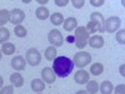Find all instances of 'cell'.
Masks as SVG:
<instances>
[{
    "label": "cell",
    "instance_id": "obj_37",
    "mask_svg": "<svg viewBox=\"0 0 125 94\" xmlns=\"http://www.w3.org/2000/svg\"><path fill=\"white\" fill-rule=\"evenodd\" d=\"M1 55H3V53H1V51H0V60H1Z\"/></svg>",
    "mask_w": 125,
    "mask_h": 94
},
{
    "label": "cell",
    "instance_id": "obj_3",
    "mask_svg": "<svg viewBox=\"0 0 125 94\" xmlns=\"http://www.w3.org/2000/svg\"><path fill=\"white\" fill-rule=\"evenodd\" d=\"M74 43L79 49H84L88 45V40H89V33L84 26H79L75 29L74 33Z\"/></svg>",
    "mask_w": 125,
    "mask_h": 94
},
{
    "label": "cell",
    "instance_id": "obj_24",
    "mask_svg": "<svg viewBox=\"0 0 125 94\" xmlns=\"http://www.w3.org/2000/svg\"><path fill=\"white\" fill-rule=\"evenodd\" d=\"M10 38V33H9V30L4 26L0 28V44H4L6 43V41L9 40Z\"/></svg>",
    "mask_w": 125,
    "mask_h": 94
},
{
    "label": "cell",
    "instance_id": "obj_25",
    "mask_svg": "<svg viewBox=\"0 0 125 94\" xmlns=\"http://www.w3.org/2000/svg\"><path fill=\"white\" fill-rule=\"evenodd\" d=\"M14 33H15V35L16 36H19V38H24V36H26V29L23 26V25H15V29H14Z\"/></svg>",
    "mask_w": 125,
    "mask_h": 94
},
{
    "label": "cell",
    "instance_id": "obj_7",
    "mask_svg": "<svg viewBox=\"0 0 125 94\" xmlns=\"http://www.w3.org/2000/svg\"><path fill=\"white\" fill-rule=\"evenodd\" d=\"M26 61L29 63L30 65H33V67H36L38 64H40V61H41V55L40 53L36 50V49H29L26 51Z\"/></svg>",
    "mask_w": 125,
    "mask_h": 94
},
{
    "label": "cell",
    "instance_id": "obj_1",
    "mask_svg": "<svg viewBox=\"0 0 125 94\" xmlns=\"http://www.w3.org/2000/svg\"><path fill=\"white\" fill-rule=\"evenodd\" d=\"M55 75L60 77V78H66L70 73L74 69V63L73 60H70V58L68 57H56L54 59V63H53V68Z\"/></svg>",
    "mask_w": 125,
    "mask_h": 94
},
{
    "label": "cell",
    "instance_id": "obj_4",
    "mask_svg": "<svg viewBox=\"0 0 125 94\" xmlns=\"http://www.w3.org/2000/svg\"><path fill=\"white\" fill-rule=\"evenodd\" d=\"M91 61V55L86 51H80V53H76L74 55V59H73V63L74 65H76L78 68H85L86 65L90 64Z\"/></svg>",
    "mask_w": 125,
    "mask_h": 94
},
{
    "label": "cell",
    "instance_id": "obj_34",
    "mask_svg": "<svg viewBox=\"0 0 125 94\" xmlns=\"http://www.w3.org/2000/svg\"><path fill=\"white\" fill-rule=\"evenodd\" d=\"M38 3H39V4H46L48 0H38Z\"/></svg>",
    "mask_w": 125,
    "mask_h": 94
},
{
    "label": "cell",
    "instance_id": "obj_33",
    "mask_svg": "<svg viewBox=\"0 0 125 94\" xmlns=\"http://www.w3.org/2000/svg\"><path fill=\"white\" fill-rule=\"evenodd\" d=\"M76 94H88V92L86 90H79V92H76Z\"/></svg>",
    "mask_w": 125,
    "mask_h": 94
},
{
    "label": "cell",
    "instance_id": "obj_5",
    "mask_svg": "<svg viewBox=\"0 0 125 94\" xmlns=\"http://www.w3.org/2000/svg\"><path fill=\"white\" fill-rule=\"evenodd\" d=\"M120 24H121V20L120 18L118 16H110L109 19L105 20V23H104V28L108 33H114V31H116L119 28H120Z\"/></svg>",
    "mask_w": 125,
    "mask_h": 94
},
{
    "label": "cell",
    "instance_id": "obj_10",
    "mask_svg": "<svg viewBox=\"0 0 125 94\" xmlns=\"http://www.w3.org/2000/svg\"><path fill=\"white\" fill-rule=\"evenodd\" d=\"M88 44L91 48H94V49H100L104 45V38L101 35H93L88 40Z\"/></svg>",
    "mask_w": 125,
    "mask_h": 94
},
{
    "label": "cell",
    "instance_id": "obj_28",
    "mask_svg": "<svg viewBox=\"0 0 125 94\" xmlns=\"http://www.w3.org/2000/svg\"><path fill=\"white\" fill-rule=\"evenodd\" d=\"M71 4L74 5V8H76V9H80V8H83L84 6V4H85V1L84 0H71Z\"/></svg>",
    "mask_w": 125,
    "mask_h": 94
},
{
    "label": "cell",
    "instance_id": "obj_23",
    "mask_svg": "<svg viewBox=\"0 0 125 94\" xmlns=\"http://www.w3.org/2000/svg\"><path fill=\"white\" fill-rule=\"evenodd\" d=\"M90 71H91L93 75H100L104 71V67H103V64H100V63H95V64H93L90 67Z\"/></svg>",
    "mask_w": 125,
    "mask_h": 94
},
{
    "label": "cell",
    "instance_id": "obj_11",
    "mask_svg": "<svg viewBox=\"0 0 125 94\" xmlns=\"http://www.w3.org/2000/svg\"><path fill=\"white\" fill-rule=\"evenodd\" d=\"M74 80L78 83V84H85V83L89 82V73L86 70L76 71L75 75H74Z\"/></svg>",
    "mask_w": 125,
    "mask_h": 94
},
{
    "label": "cell",
    "instance_id": "obj_32",
    "mask_svg": "<svg viewBox=\"0 0 125 94\" xmlns=\"http://www.w3.org/2000/svg\"><path fill=\"white\" fill-rule=\"evenodd\" d=\"M66 40L69 41V43H73V41H74V36H70V35H69V36L66 38Z\"/></svg>",
    "mask_w": 125,
    "mask_h": 94
},
{
    "label": "cell",
    "instance_id": "obj_14",
    "mask_svg": "<svg viewBox=\"0 0 125 94\" xmlns=\"http://www.w3.org/2000/svg\"><path fill=\"white\" fill-rule=\"evenodd\" d=\"M31 89H33L34 92L36 93H40V92H43L45 89V83L43 80H40V79H34V80H31Z\"/></svg>",
    "mask_w": 125,
    "mask_h": 94
},
{
    "label": "cell",
    "instance_id": "obj_15",
    "mask_svg": "<svg viewBox=\"0 0 125 94\" xmlns=\"http://www.w3.org/2000/svg\"><path fill=\"white\" fill-rule=\"evenodd\" d=\"M64 29L66 31H71V30H74L76 29V25H78V22H76V19L75 18H68L64 20Z\"/></svg>",
    "mask_w": 125,
    "mask_h": 94
},
{
    "label": "cell",
    "instance_id": "obj_31",
    "mask_svg": "<svg viewBox=\"0 0 125 94\" xmlns=\"http://www.w3.org/2000/svg\"><path fill=\"white\" fill-rule=\"evenodd\" d=\"M90 4L94 6H101L104 4V0H90Z\"/></svg>",
    "mask_w": 125,
    "mask_h": 94
},
{
    "label": "cell",
    "instance_id": "obj_35",
    "mask_svg": "<svg viewBox=\"0 0 125 94\" xmlns=\"http://www.w3.org/2000/svg\"><path fill=\"white\" fill-rule=\"evenodd\" d=\"M3 84H4V80H3V78H1V77H0V88L3 87Z\"/></svg>",
    "mask_w": 125,
    "mask_h": 94
},
{
    "label": "cell",
    "instance_id": "obj_21",
    "mask_svg": "<svg viewBox=\"0 0 125 94\" xmlns=\"http://www.w3.org/2000/svg\"><path fill=\"white\" fill-rule=\"evenodd\" d=\"M9 20H10V12H8L6 9L0 10V28H1V25L6 24Z\"/></svg>",
    "mask_w": 125,
    "mask_h": 94
},
{
    "label": "cell",
    "instance_id": "obj_36",
    "mask_svg": "<svg viewBox=\"0 0 125 94\" xmlns=\"http://www.w3.org/2000/svg\"><path fill=\"white\" fill-rule=\"evenodd\" d=\"M120 70H121V75H123V77H124V75H125V74H124V65H123V67H121V69H120Z\"/></svg>",
    "mask_w": 125,
    "mask_h": 94
},
{
    "label": "cell",
    "instance_id": "obj_2",
    "mask_svg": "<svg viewBox=\"0 0 125 94\" xmlns=\"http://www.w3.org/2000/svg\"><path fill=\"white\" fill-rule=\"evenodd\" d=\"M104 16L100 14V13H91V16H90V22L88 23V26L85 28L86 31L89 34H94L96 31H100V33H104L105 31V28H104Z\"/></svg>",
    "mask_w": 125,
    "mask_h": 94
},
{
    "label": "cell",
    "instance_id": "obj_20",
    "mask_svg": "<svg viewBox=\"0 0 125 94\" xmlns=\"http://www.w3.org/2000/svg\"><path fill=\"white\" fill-rule=\"evenodd\" d=\"M99 89H100L101 94H111V92H113V84H111L110 82L105 80L104 83H101V85L99 87Z\"/></svg>",
    "mask_w": 125,
    "mask_h": 94
},
{
    "label": "cell",
    "instance_id": "obj_16",
    "mask_svg": "<svg viewBox=\"0 0 125 94\" xmlns=\"http://www.w3.org/2000/svg\"><path fill=\"white\" fill-rule=\"evenodd\" d=\"M35 14H36V18H38V19H40V20H45V19L49 18V10H48L45 6H40V8L36 9Z\"/></svg>",
    "mask_w": 125,
    "mask_h": 94
},
{
    "label": "cell",
    "instance_id": "obj_27",
    "mask_svg": "<svg viewBox=\"0 0 125 94\" xmlns=\"http://www.w3.org/2000/svg\"><path fill=\"white\" fill-rule=\"evenodd\" d=\"M13 85H6L4 88H1V90H0V94H13Z\"/></svg>",
    "mask_w": 125,
    "mask_h": 94
},
{
    "label": "cell",
    "instance_id": "obj_17",
    "mask_svg": "<svg viewBox=\"0 0 125 94\" xmlns=\"http://www.w3.org/2000/svg\"><path fill=\"white\" fill-rule=\"evenodd\" d=\"M50 22L53 25H60L64 23V16H62L61 13H54L50 16Z\"/></svg>",
    "mask_w": 125,
    "mask_h": 94
},
{
    "label": "cell",
    "instance_id": "obj_26",
    "mask_svg": "<svg viewBox=\"0 0 125 94\" xmlns=\"http://www.w3.org/2000/svg\"><path fill=\"white\" fill-rule=\"evenodd\" d=\"M116 40H118V43L121 44V45L125 44V30H124V29H121V30L118 31V34H116Z\"/></svg>",
    "mask_w": 125,
    "mask_h": 94
},
{
    "label": "cell",
    "instance_id": "obj_18",
    "mask_svg": "<svg viewBox=\"0 0 125 94\" xmlns=\"http://www.w3.org/2000/svg\"><path fill=\"white\" fill-rule=\"evenodd\" d=\"M15 51V45L11 44V43H4L3 44V48H1V53L5 54V55H11L14 54Z\"/></svg>",
    "mask_w": 125,
    "mask_h": 94
},
{
    "label": "cell",
    "instance_id": "obj_22",
    "mask_svg": "<svg viewBox=\"0 0 125 94\" xmlns=\"http://www.w3.org/2000/svg\"><path fill=\"white\" fill-rule=\"evenodd\" d=\"M56 49H55V47H49L46 50H45V58L49 60V61H51L53 60L54 61V59L56 58Z\"/></svg>",
    "mask_w": 125,
    "mask_h": 94
},
{
    "label": "cell",
    "instance_id": "obj_8",
    "mask_svg": "<svg viewBox=\"0 0 125 94\" xmlns=\"http://www.w3.org/2000/svg\"><path fill=\"white\" fill-rule=\"evenodd\" d=\"M25 19V14L23 10L20 9H13L10 12V23L15 24V25H20L23 23V20Z\"/></svg>",
    "mask_w": 125,
    "mask_h": 94
},
{
    "label": "cell",
    "instance_id": "obj_6",
    "mask_svg": "<svg viewBox=\"0 0 125 94\" xmlns=\"http://www.w3.org/2000/svg\"><path fill=\"white\" fill-rule=\"evenodd\" d=\"M48 39L50 41V44H53L54 47H61L62 43H64V38H62V34L58 29H53L50 30V33L48 35Z\"/></svg>",
    "mask_w": 125,
    "mask_h": 94
},
{
    "label": "cell",
    "instance_id": "obj_30",
    "mask_svg": "<svg viewBox=\"0 0 125 94\" xmlns=\"http://www.w3.org/2000/svg\"><path fill=\"white\" fill-rule=\"evenodd\" d=\"M66 4H69V0H55V5L58 6H65Z\"/></svg>",
    "mask_w": 125,
    "mask_h": 94
},
{
    "label": "cell",
    "instance_id": "obj_29",
    "mask_svg": "<svg viewBox=\"0 0 125 94\" xmlns=\"http://www.w3.org/2000/svg\"><path fill=\"white\" fill-rule=\"evenodd\" d=\"M115 94H125V85L120 84L115 88Z\"/></svg>",
    "mask_w": 125,
    "mask_h": 94
},
{
    "label": "cell",
    "instance_id": "obj_12",
    "mask_svg": "<svg viewBox=\"0 0 125 94\" xmlns=\"http://www.w3.org/2000/svg\"><path fill=\"white\" fill-rule=\"evenodd\" d=\"M26 65V60L23 57H14L11 60V67L15 70H24Z\"/></svg>",
    "mask_w": 125,
    "mask_h": 94
},
{
    "label": "cell",
    "instance_id": "obj_19",
    "mask_svg": "<svg viewBox=\"0 0 125 94\" xmlns=\"http://www.w3.org/2000/svg\"><path fill=\"white\" fill-rule=\"evenodd\" d=\"M86 92L90 94H96L99 92V84L95 80H90L86 84Z\"/></svg>",
    "mask_w": 125,
    "mask_h": 94
},
{
    "label": "cell",
    "instance_id": "obj_13",
    "mask_svg": "<svg viewBox=\"0 0 125 94\" xmlns=\"http://www.w3.org/2000/svg\"><path fill=\"white\" fill-rule=\"evenodd\" d=\"M10 82H11L13 87H23L24 84V78L21 77V74H19V73H14V74L10 75Z\"/></svg>",
    "mask_w": 125,
    "mask_h": 94
},
{
    "label": "cell",
    "instance_id": "obj_9",
    "mask_svg": "<svg viewBox=\"0 0 125 94\" xmlns=\"http://www.w3.org/2000/svg\"><path fill=\"white\" fill-rule=\"evenodd\" d=\"M41 78H43V80L46 82V83H54L55 79H56V75H55L53 69L46 67V68H44L43 70H41Z\"/></svg>",
    "mask_w": 125,
    "mask_h": 94
}]
</instances>
